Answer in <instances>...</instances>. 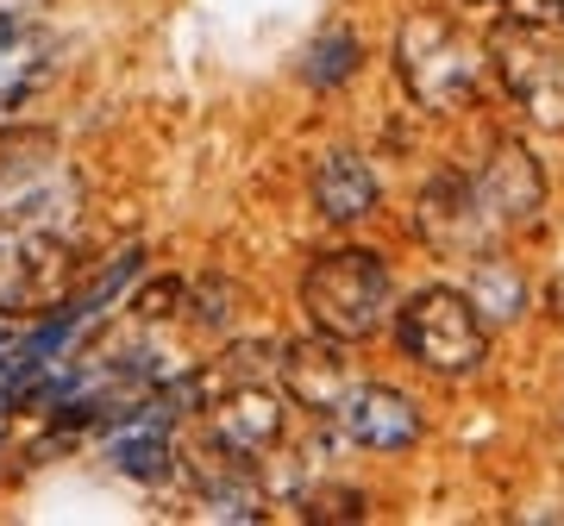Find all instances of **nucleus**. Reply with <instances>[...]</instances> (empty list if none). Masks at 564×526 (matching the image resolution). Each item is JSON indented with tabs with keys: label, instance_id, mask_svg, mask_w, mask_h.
Returning <instances> with one entry per match:
<instances>
[{
	"label": "nucleus",
	"instance_id": "obj_1",
	"mask_svg": "<svg viewBox=\"0 0 564 526\" xmlns=\"http://www.w3.org/2000/svg\"><path fill=\"white\" fill-rule=\"evenodd\" d=\"M302 307L314 332L345 344L377 339L395 314V276L377 251L364 244H339V251H321V257L302 270Z\"/></svg>",
	"mask_w": 564,
	"mask_h": 526
},
{
	"label": "nucleus",
	"instance_id": "obj_2",
	"mask_svg": "<svg viewBox=\"0 0 564 526\" xmlns=\"http://www.w3.org/2000/svg\"><path fill=\"white\" fill-rule=\"evenodd\" d=\"M395 76L414 95V107L426 113H458L477 101V81H484V51L464 32L452 13L421 7L395 25Z\"/></svg>",
	"mask_w": 564,
	"mask_h": 526
},
{
	"label": "nucleus",
	"instance_id": "obj_3",
	"mask_svg": "<svg viewBox=\"0 0 564 526\" xmlns=\"http://www.w3.org/2000/svg\"><path fill=\"white\" fill-rule=\"evenodd\" d=\"M395 344L433 376H470L489 358V320L464 288H421L395 314Z\"/></svg>",
	"mask_w": 564,
	"mask_h": 526
},
{
	"label": "nucleus",
	"instance_id": "obj_4",
	"mask_svg": "<svg viewBox=\"0 0 564 526\" xmlns=\"http://www.w3.org/2000/svg\"><path fill=\"white\" fill-rule=\"evenodd\" d=\"M76 283V251L44 226H0V314H44Z\"/></svg>",
	"mask_w": 564,
	"mask_h": 526
},
{
	"label": "nucleus",
	"instance_id": "obj_5",
	"mask_svg": "<svg viewBox=\"0 0 564 526\" xmlns=\"http://www.w3.org/2000/svg\"><path fill=\"white\" fill-rule=\"evenodd\" d=\"M496 76L514 101L545 125H564V44L552 25H527V20H508L496 39Z\"/></svg>",
	"mask_w": 564,
	"mask_h": 526
},
{
	"label": "nucleus",
	"instance_id": "obj_6",
	"mask_svg": "<svg viewBox=\"0 0 564 526\" xmlns=\"http://www.w3.org/2000/svg\"><path fill=\"white\" fill-rule=\"evenodd\" d=\"M414 232H421L440 257H484L489 239H496V226H489L484 201H477V183L458 176V169H445L433 183L421 188V201H414Z\"/></svg>",
	"mask_w": 564,
	"mask_h": 526
},
{
	"label": "nucleus",
	"instance_id": "obj_7",
	"mask_svg": "<svg viewBox=\"0 0 564 526\" xmlns=\"http://www.w3.org/2000/svg\"><path fill=\"white\" fill-rule=\"evenodd\" d=\"M477 183V201H484L489 226L496 232H521V226L540 220V207H545V169L533 163V151L514 139H496L489 144V157L484 169L470 176Z\"/></svg>",
	"mask_w": 564,
	"mask_h": 526
},
{
	"label": "nucleus",
	"instance_id": "obj_8",
	"mask_svg": "<svg viewBox=\"0 0 564 526\" xmlns=\"http://www.w3.org/2000/svg\"><path fill=\"white\" fill-rule=\"evenodd\" d=\"M282 420H289V414H282V402L263 383H239V388H226V395L207 402L214 451H220V458H239V464H251V458L282 446Z\"/></svg>",
	"mask_w": 564,
	"mask_h": 526
},
{
	"label": "nucleus",
	"instance_id": "obj_9",
	"mask_svg": "<svg viewBox=\"0 0 564 526\" xmlns=\"http://www.w3.org/2000/svg\"><path fill=\"white\" fill-rule=\"evenodd\" d=\"M333 420H339V432L364 451H408L421 439V407L389 383H351L345 402L333 407Z\"/></svg>",
	"mask_w": 564,
	"mask_h": 526
},
{
	"label": "nucleus",
	"instance_id": "obj_10",
	"mask_svg": "<svg viewBox=\"0 0 564 526\" xmlns=\"http://www.w3.org/2000/svg\"><path fill=\"white\" fill-rule=\"evenodd\" d=\"M282 383L289 395L307 407V414H326L333 420V407L345 402V388L358 383L351 376V358H345V339H314V344H289L282 351Z\"/></svg>",
	"mask_w": 564,
	"mask_h": 526
},
{
	"label": "nucleus",
	"instance_id": "obj_11",
	"mask_svg": "<svg viewBox=\"0 0 564 526\" xmlns=\"http://www.w3.org/2000/svg\"><path fill=\"white\" fill-rule=\"evenodd\" d=\"M44 76H51V39L25 13L0 7V120L32 101L44 88Z\"/></svg>",
	"mask_w": 564,
	"mask_h": 526
},
{
	"label": "nucleus",
	"instance_id": "obj_12",
	"mask_svg": "<svg viewBox=\"0 0 564 526\" xmlns=\"http://www.w3.org/2000/svg\"><path fill=\"white\" fill-rule=\"evenodd\" d=\"M383 201V188L370 176V163L358 151H333V157L314 169V207H321L333 226H351V220H370Z\"/></svg>",
	"mask_w": 564,
	"mask_h": 526
},
{
	"label": "nucleus",
	"instance_id": "obj_13",
	"mask_svg": "<svg viewBox=\"0 0 564 526\" xmlns=\"http://www.w3.org/2000/svg\"><path fill=\"white\" fill-rule=\"evenodd\" d=\"M107 458H113V470L139 476V483H163V476L176 470V451H170V439H163L158 414H132V420L107 439Z\"/></svg>",
	"mask_w": 564,
	"mask_h": 526
},
{
	"label": "nucleus",
	"instance_id": "obj_14",
	"mask_svg": "<svg viewBox=\"0 0 564 526\" xmlns=\"http://www.w3.org/2000/svg\"><path fill=\"white\" fill-rule=\"evenodd\" d=\"M358 63H364L358 32H321V39L307 44V57H302V81H314V88H339V81L358 76Z\"/></svg>",
	"mask_w": 564,
	"mask_h": 526
},
{
	"label": "nucleus",
	"instance_id": "obj_15",
	"mask_svg": "<svg viewBox=\"0 0 564 526\" xmlns=\"http://www.w3.org/2000/svg\"><path fill=\"white\" fill-rule=\"evenodd\" d=\"M302 514H307V520H364L370 502H364L358 489H326V495H307Z\"/></svg>",
	"mask_w": 564,
	"mask_h": 526
},
{
	"label": "nucleus",
	"instance_id": "obj_16",
	"mask_svg": "<svg viewBox=\"0 0 564 526\" xmlns=\"http://www.w3.org/2000/svg\"><path fill=\"white\" fill-rule=\"evenodd\" d=\"M182 295H188V288H182L176 276H163V283H151L139 302H132V314H144V320H163V314H176Z\"/></svg>",
	"mask_w": 564,
	"mask_h": 526
},
{
	"label": "nucleus",
	"instance_id": "obj_17",
	"mask_svg": "<svg viewBox=\"0 0 564 526\" xmlns=\"http://www.w3.org/2000/svg\"><path fill=\"white\" fill-rule=\"evenodd\" d=\"M508 20H527V25H564V0H502Z\"/></svg>",
	"mask_w": 564,
	"mask_h": 526
},
{
	"label": "nucleus",
	"instance_id": "obj_18",
	"mask_svg": "<svg viewBox=\"0 0 564 526\" xmlns=\"http://www.w3.org/2000/svg\"><path fill=\"white\" fill-rule=\"evenodd\" d=\"M470 7H502V0H470Z\"/></svg>",
	"mask_w": 564,
	"mask_h": 526
},
{
	"label": "nucleus",
	"instance_id": "obj_19",
	"mask_svg": "<svg viewBox=\"0 0 564 526\" xmlns=\"http://www.w3.org/2000/svg\"><path fill=\"white\" fill-rule=\"evenodd\" d=\"M0 402H7V376H0Z\"/></svg>",
	"mask_w": 564,
	"mask_h": 526
}]
</instances>
